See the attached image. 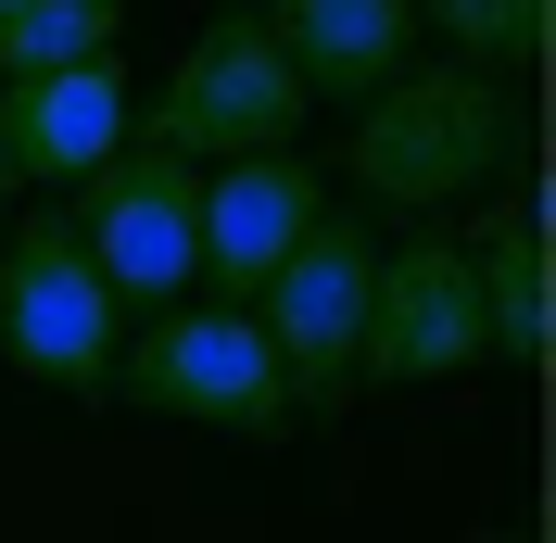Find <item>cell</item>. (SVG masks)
Masks as SVG:
<instances>
[{
	"label": "cell",
	"instance_id": "277c9868",
	"mask_svg": "<svg viewBox=\"0 0 556 543\" xmlns=\"http://www.w3.org/2000/svg\"><path fill=\"white\" fill-rule=\"evenodd\" d=\"M304 76H291V51L266 38V13L253 0H228V13H203V38L177 51L165 102L127 114L139 139H165V152H190V165H228V152H291L304 139Z\"/></svg>",
	"mask_w": 556,
	"mask_h": 543
},
{
	"label": "cell",
	"instance_id": "30bf717a",
	"mask_svg": "<svg viewBox=\"0 0 556 543\" xmlns=\"http://www.w3.org/2000/svg\"><path fill=\"white\" fill-rule=\"evenodd\" d=\"M316 102H367L392 64H417V0H253Z\"/></svg>",
	"mask_w": 556,
	"mask_h": 543
},
{
	"label": "cell",
	"instance_id": "ba28073f",
	"mask_svg": "<svg viewBox=\"0 0 556 543\" xmlns=\"http://www.w3.org/2000/svg\"><path fill=\"white\" fill-rule=\"evenodd\" d=\"M316 203H329V177H316L304 152H228V165H203V278H190V291L253 304L266 266L316 228Z\"/></svg>",
	"mask_w": 556,
	"mask_h": 543
},
{
	"label": "cell",
	"instance_id": "7a4b0ae2",
	"mask_svg": "<svg viewBox=\"0 0 556 543\" xmlns=\"http://www.w3.org/2000/svg\"><path fill=\"white\" fill-rule=\"evenodd\" d=\"M102 405L177 417V430H228V442H291V379H278L253 304H152V329L114 341V392Z\"/></svg>",
	"mask_w": 556,
	"mask_h": 543
},
{
	"label": "cell",
	"instance_id": "8fae6325",
	"mask_svg": "<svg viewBox=\"0 0 556 543\" xmlns=\"http://www.w3.org/2000/svg\"><path fill=\"white\" fill-rule=\"evenodd\" d=\"M468 278H481V329H493V367H544V215L506 203L468 228Z\"/></svg>",
	"mask_w": 556,
	"mask_h": 543
},
{
	"label": "cell",
	"instance_id": "6da1fadb",
	"mask_svg": "<svg viewBox=\"0 0 556 543\" xmlns=\"http://www.w3.org/2000/svg\"><path fill=\"white\" fill-rule=\"evenodd\" d=\"M506 152H519V102L481 64H392L354 102V139H342L354 190L392 203V215H443L455 190L506 177Z\"/></svg>",
	"mask_w": 556,
	"mask_h": 543
},
{
	"label": "cell",
	"instance_id": "9a60e30c",
	"mask_svg": "<svg viewBox=\"0 0 556 543\" xmlns=\"http://www.w3.org/2000/svg\"><path fill=\"white\" fill-rule=\"evenodd\" d=\"M493 543H519V531H493Z\"/></svg>",
	"mask_w": 556,
	"mask_h": 543
},
{
	"label": "cell",
	"instance_id": "2e32d148",
	"mask_svg": "<svg viewBox=\"0 0 556 543\" xmlns=\"http://www.w3.org/2000/svg\"><path fill=\"white\" fill-rule=\"evenodd\" d=\"M0 13H13V0H0Z\"/></svg>",
	"mask_w": 556,
	"mask_h": 543
},
{
	"label": "cell",
	"instance_id": "7c38bea8",
	"mask_svg": "<svg viewBox=\"0 0 556 543\" xmlns=\"http://www.w3.org/2000/svg\"><path fill=\"white\" fill-rule=\"evenodd\" d=\"M127 38V0H13L0 13V76H38V64H89Z\"/></svg>",
	"mask_w": 556,
	"mask_h": 543
},
{
	"label": "cell",
	"instance_id": "4fadbf2b",
	"mask_svg": "<svg viewBox=\"0 0 556 543\" xmlns=\"http://www.w3.org/2000/svg\"><path fill=\"white\" fill-rule=\"evenodd\" d=\"M417 38H443L455 64L506 76V64L544 51V0H417Z\"/></svg>",
	"mask_w": 556,
	"mask_h": 543
},
{
	"label": "cell",
	"instance_id": "5bb4252c",
	"mask_svg": "<svg viewBox=\"0 0 556 543\" xmlns=\"http://www.w3.org/2000/svg\"><path fill=\"white\" fill-rule=\"evenodd\" d=\"M0 190H13V152H0Z\"/></svg>",
	"mask_w": 556,
	"mask_h": 543
},
{
	"label": "cell",
	"instance_id": "3957f363",
	"mask_svg": "<svg viewBox=\"0 0 556 543\" xmlns=\"http://www.w3.org/2000/svg\"><path fill=\"white\" fill-rule=\"evenodd\" d=\"M114 341H127V304L89 266L76 215L64 203L26 215V228L0 240V367L38 379V392H64V405H102L114 392Z\"/></svg>",
	"mask_w": 556,
	"mask_h": 543
},
{
	"label": "cell",
	"instance_id": "5b68a950",
	"mask_svg": "<svg viewBox=\"0 0 556 543\" xmlns=\"http://www.w3.org/2000/svg\"><path fill=\"white\" fill-rule=\"evenodd\" d=\"M367 266H380V240L354 203H316V228L291 240L253 291V329H266L278 379H291V417H342L354 405V341H367Z\"/></svg>",
	"mask_w": 556,
	"mask_h": 543
},
{
	"label": "cell",
	"instance_id": "8992f818",
	"mask_svg": "<svg viewBox=\"0 0 556 543\" xmlns=\"http://www.w3.org/2000/svg\"><path fill=\"white\" fill-rule=\"evenodd\" d=\"M64 215L89 240V266L114 278V304H139V316L203 278V165L165 152V139H139V127L64 190Z\"/></svg>",
	"mask_w": 556,
	"mask_h": 543
},
{
	"label": "cell",
	"instance_id": "9c48e42d",
	"mask_svg": "<svg viewBox=\"0 0 556 543\" xmlns=\"http://www.w3.org/2000/svg\"><path fill=\"white\" fill-rule=\"evenodd\" d=\"M127 64L114 51H89V64H38V76H0V152H13V177H51V190H76V177L102 165L114 139H127Z\"/></svg>",
	"mask_w": 556,
	"mask_h": 543
},
{
	"label": "cell",
	"instance_id": "52a82bcc",
	"mask_svg": "<svg viewBox=\"0 0 556 543\" xmlns=\"http://www.w3.org/2000/svg\"><path fill=\"white\" fill-rule=\"evenodd\" d=\"M493 367L481 329V278H468V240L417 215L367 266V341H354V392H417V379H468Z\"/></svg>",
	"mask_w": 556,
	"mask_h": 543
}]
</instances>
